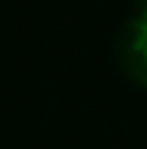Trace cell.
Listing matches in <instances>:
<instances>
[{
    "mask_svg": "<svg viewBox=\"0 0 147 149\" xmlns=\"http://www.w3.org/2000/svg\"><path fill=\"white\" fill-rule=\"evenodd\" d=\"M117 58L128 77L147 88V19L136 17L122 28L117 39Z\"/></svg>",
    "mask_w": 147,
    "mask_h": 149,
    "instance_id": "cell-1",
    "label": "cell"
},
{
    "mask_svg": "<svg viewBox=\"0 0 147 149\" xmlns=\"http://www.w3.org/2000/svg\"><path fill=\"white\" fill-rule=\"evenodd\" d=\"M136 17L147 19V0H136Z\"/></svg>",
    "mask_w": 147,
    "mask_h": 149,
    "instance_id": "cell-2",
    "label": "cell"
}]
</instances>
